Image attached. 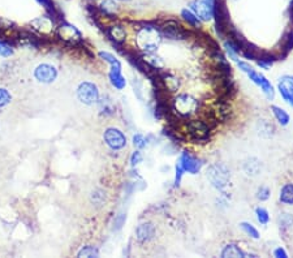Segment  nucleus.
Returning a JSON list of instances; mask_svg holds the SVG:
<instances>
[{
	"label": "nucleus",
	"mask_w": 293,
	"mask_h": 258,
	"mask_svg": "<svg viewBox=\"0 0 293 258\" xmlns=\"http://www.w3.org/2000/svg\"><path fill=\"white\" fill-rule=\"evenodd\" d=\"M198 100L189 94H180L172 102L174 111L180 116H190L198 110Z\"/></svg>",
	"instance_id": "f257e3e1"
},
{
	"label": "nucleus",
	"mask_w": 293,
	"mask_h": 258,
	"mask_svg": "<svg viewBox=\"0 0 293 258\" xmlns=\"http://www.w3.org/2000/svg\"><path fill=\"white\" fill-rule=\"evenodd\" d=\"M207 179L210 180L213 187L216 189H223L230 181V171L227 170L224 164L216 163L209 167L207 170Z\"/></svg>",
	"instance_id": "f03ea898"
},
{
	"label": "nucleus",
	"mask_w": 293,
	"mask_h": 258,
	"mask_svg": "<svg viewBox=\"0 0 293 258\" xmlns=\"http://www.w3.org/2000/svg\"><path fill=\"white\" fill-rule=\"evenodd\" d=\"M77 97L83 104H94L99 100V92L94 83L82 82L77 89Z\"/></svg>",
	"instance_id": "7ed1b4c3"
},
{
	"label": "nucleus",
	"mask_w": 293,
	"mask_h": 258,
	"mask_svg": "<svg viewBox=\"0 0 293 258\" xmlns=\"http://www.w3.org/2000/svg\"><path fill=\"white\" fill-rule=\"evenodd\" d=\"M103 137L107 146L111 147L112 150H120L127 145V137L117 128H108L107 131L104 132Z\"/></svg>",
	"instance_id": "20e7f679"
},
{
	"label": "nucleus",
	"mask_w": 293,
	"mask_h": 258,
	"mask_svg": "<svg viewBox=\"0 0 293 258\" xmlns=\"http://www.w3.org/2000/svg\"><path fill=\"white\" fill-rule=\"evenodd\" d=\"M188 131L189 135L192 136V139L194 141H206L209 139V127L203 121H198V120H192L188 123Z\"/></svg>",
	"instance_id": "39448f33"
},
{
	"label": "nucleus",
	"mask_w": 293,
	"mask_h": 258,
	"mask_svg": "<svg viewBox=\"0 0 293 258\" xmlns=\"http://www.w3.org/2000/svg\"><path fill=\"white\" fill-rule=\"evenodd\" d=\"M178 164L182 167L184 172H190V174H197L199 170H201V166L202 163L198 158H195L194 155H192L188 151H184L180 157V160H178Z\"/></svg>",
	"instance_id": "423d86ee"
},
{
	"label": "nucleus",
	"mask_w": 293,
	"mask_h": 258,
	"mask_svg": "<svg viewBox=\"0 0 293 258\" xmlns=\"http://www.w3.org/2000/svg\"><path fill=\"white\" fill-rule=\"evenodd\" d=\"M190 8L194 12V15L203 21H209L213 17V8L209 1L205 0H193L190 3Z\"/></svg>",
	"instance_id": "0eeeda50"
},
{
	"label": "nucleus",
	"mask_w": 293,
	"mask_h": 258,
	"mask_svg": "<svg viewBox=\"0 0 293 258\" xmlns=\"http://www.w3.org/2000/svg\"><path fill=\"white\" fill-rule=\"evenodd\" d=\"M159 82L162 85L163 90L170 93L177 92L178 88H180V79L171 72H167V73H162L159 76Z\"/></svg>",
	"instance_id": "6e6552de"
},
{
	"label": "nucleus",
	"mask_w": 293,
	"mask_h": 258,
	"mask_svg": "<svg viewBox=\"0 0 293 258\" xmlns=\"http://www.w3.org/2000/svg\"><path fill=\"white\" fill-rule=\"evenodd\" d=\"M36 79L40 82H52L54 79H56V75L58 72L52 65H48V64H42L39 67H37L36 69Z\"/></svg>",
	"instance_id": "1a4fd4ad"
},
{
	"label": "nucleus",
	"mask_w": 293,
	"mask_h": 258,
	"mask_svg": "<svg viewBox=\"0 0 293 258\" xmlns=\"http://www.w3.org/2000/svg\"><path fill=\"white\" fill-rule=\"evenodd\" d=\"M154 226L150 224V223H143L141 226H138V228L136 230V236H137V240L141 242L149 241L150 238H153L154 236Z\"/></svg>",
	"instance_id": "9d476101"
},
{
	"label": "nucleus",
	"mask_w": 293,
	"mask_h": 258,
	"mask_svg": "<svg viewBox=\"0 0 293 258\" xmlns=\"http://www.w3.org/2000/svg\"><path fill=\"white\" fill-rule=\"evenodd\" d=\"M279 90L285 102H288L291 106H293V81L283 79L281 82L279 83Z\"/></svg>",
	"instance_id": "9b49d317"
},
{
	"label": "nucleus",
	"mask_w": 293,
	"mask_h": 258,
	"mask_svg": "<svg viewBox=\"0 0 293 258\" xmlns=\"http://www.w3.org/2000/svg\"><path fill=\"white\" fill-rule=\"evenodd\" d=\"M60 34H61L63 38H65V40H72V42H73V40H81V34H79L78 30H77L75 26H71V25H64V26H61V28H60Z\"/></svg>",
	"instance_id": "f8f14e48"
},
{
	"label": "nucleus",
	"mask_w": 293,
	"mask_h": 258,
	"mask_svg": "<svg viewBox=\"0 0 293 258\" xmlns=\"http://www.w3.org/2000/svg\"><path fill=\"white\" fill-rule=\"evenodd\" d=\"M280 202L284 205H293V184L288 183L283 185L280 191Z\"/></svg>",
	"instance_id": "ddd939ff"
},
{
	"label": "nucleus",
	"mask_w": 293,
	"mask_h": 258,
	"mask_svg": "<svg viewBox=\"0 0 293 258\" xmlns=\"http://www.w3.org/2000/svg\"><path fill=\"white\" fill-rule=\"evenodd\" d=\"M248 253H245L244 250H241L238 248L237 245H234V244H230V245H227L222 252V257L227 258V257H246Z\"/></svg>",
	"instance_id": "4468645a"
},
{
	"label": "nucleus",
	"mask_w": 293,
	"mask_h": 258,
	"mask_svg": "<svg viewBox=\"0 0 293 258\" xmlns=\"http://www.w3.org/2000/svg\"><path fill=\"white\" fill-rule=\"evenodd\" d=\"M108 36L111 40H114L117 43H121L125 40V37H127V33L124 30L121 26H111L110 30H108Z\"/></svg>",
	"instance_id": "2eb2a0df"
},
{
	"label": "nucleus",
	"mask_w": 293,
	"mask_h": 258,
	"mask_svg": "<svg viewBox=\"0 0 293 258\" xmlns=\"http://www.w3.org/2000/svg\"><path fill=\"white\" fill-rule=\"evenodd\" d=\"M110 79H111L112 85L117 89H123L125 88V79L121 75V71H117V69H111L110 72Z\"/></svg>",
	"instance_id": "dca6fc26"
},
{
	"label": "nucleus",
	"mask_w": 293,
	"mask_h": 258,
	"mask_svg": "<svg viewBox=\"0 0 293 258\" xmlns=\"http://www.w3.org/2000/svg\"><path fill=\"white\" fill-rule=\"evenodd\" d=\"M164 34L171 40H182L184 36H185L178 26H166L164 28Z\"/></svg>",
	"instance_id": "f3484780"
},
{
	"label": "nucleus",
	"mask_w": 293,
	"mask_h": 258,
	"mask_svg": "<svg viewBox=\"0 0 293 258\" xmlns=\"http://www.w3.org/2000/svg\"><path fill=\"white\" fill-rule=\"evenodd\" d=\"M271 110H273V115H275V118H276V120L279 121L280 125H287V124L289 123V115L284 110H281V108L277 107V106H273Z\"/></svg>",
	"instance_id": "a211bd4d"
},
{
	"label": "nucleus",
	"mask_w": 293,
	"mask_h": 258,
	"mask_svg": "<svg viewBox=\"0 0 293 258\" xmlns=\"http://www.w3.org/2000/svg\"><path fill=\"white\" fill-rule=\"evenodd\" d=\"M259 86H261V89L263 90V93L266 94V97H267L269 99H273V85L269 82V79H266L263 75H261V82H259Z\"/></svg>",
	"instance_id": "6ab92c4d"
},
{
	"label": "nucleus",
	"mask_w": 293,
	"mask_h": 258,
	"mask_svg": "<svg viewBox=\"0 0 293 258\" xmlns=\"http://www.w3.org/2000/svg\"><path fill=\"white\" fill-rule=\"evenodd\" d=\"M279 226L280 228H289V227L293 226V215L289 214V213H283L279 217Z\"/></svg>",
	"instance_id": "aec40b11"
},
{
	"label": "nucleus",
	"mask_w": 293,
	"mask_h": 258,
	"mask_svg": "<svg viewBox=\"0 0 293 258\" xmlns=\"http://www.w3.org/2000/svg\"><path fill=\"white\" fill-rule=\"evenodd\" d=\"M257 59H259L258 60V65H259V67L263 68V69H269V68L275 63L276 58L271 55H263L261 56V58H257Z\"/></svg>",
	"instance_id": "412c9836"
},
{
	"label": "nucleus",
	"mask_w": 293,
	"mask_h": 258,
	"mask_svg": "<svg viewBox=\"0 0 293 258\" xmlns=\"http://www.w3.org/2000/svg\"><path fill=\"white\" fill-rule=\"evenodd\" d=\"M100 9L106 13H115L117 11V4L115 3V0H104L102 1V4H100Z\"/></svg>",
	"instance_id": "4be33fe9"
},
{
	"label": "nucleus",
	"mask_w": 293,
	"mask_h": 258,
	"mask_svg": "<svg viewBox=\"0 0 293 258\" xmlns=\"http://www.w3.org/2000/svg\"><path fill=\"white\" fill-rule=\"evenodd\" d=\"M259 162H258L257 159H249L248 162L245 163V166H244V170L248 175H257L259 170H255V166H258Z\"/></svg>",
	"instance_id": "5701e85b"
},
{
	"label": "nucleus",
	"mask_w": 293,
	"mask_h": 258,
	"mask_svg": "<svg viewBox=\"0 0 293 258\" xmlns=\"http://www.w3.org/2000/svg\"><path fill=\"white\" fill-rule=\"evenodd\" d=\"M100 56L103 58L107 63L111 64L112 69H117V71H121V64L119 63V60H116L111 54H108V52H100Z\"/></svg>",
	"instance_id": "b1692460"
},
{
	"label": "nucleus",
	"mask_w": 293,
	"mask_h": 258,
	"mask_svg": "<svg viewBox=\"0 0 293 258\" xmlns=\"http://www.w3.org/2000/svg\"><path fill=\"white\" fill-rule=\"evenodd\" d=\"M181 16L184 17V20L188 21L190 25H193V26H199V24H201V21H199V19L195 15H193L192 12H189V11H186V9H184L181 12Z\"/></svg>",
	"instance_id": "393cba45"
},
{
	"label": "nucleus",
	"mask_w": 293,
	"mask_h": 258,
	"mask_svg": "<svg viewBox=\"0 0 293 258\" xmlns=\"http://www.w3.org/2000/svg\"><path fill=\"white\" fill-rule=\"evenodd\" d=\"M283 51H284V55H287V52L291 51L293 48V32H289L288 34H285V37L283 38Z\"/></svg>",
	"instance_id": "a878e982"
},
{
	"label": "nucleus",
	"mask_w": 293,
	"mask_h": 258,
	"mask_svg": "<svg viewBox=\"0 0 293 258\" xmlns=\"http://www.w3.org/2000/svg\"><path fill=\"white\" fill-rule=\"evenodd\" d=\"M241 228L244 230V232H245L246 235H249L250 238H255V240L259 238V232H258V230L254 226L249 224V223H241Z\"/></svg>",
	"instance_id": "bb28decb"
},
{
	"label": "nucleus",
	"mask_w": 293,
	"mask_h": 258,
	"mask_svg": "<svg viewBox=\"0 0 293 258\" xmlns=\"http://www.w3.org/2000/svg\"><path fill=\"white\" fill-rule=\"evenodd\" d=\"M255 214H257L258 222L261 223V224H267V223H269L270 217L266 209H263V207H258L257 210H255Z\"/></svg>",
	"instance_id": "cd10ccee"
},
{
	"label": "nucleus",
	"mask_w": 293,
	"mask_h": 258,
	"mask_svg": "<svg viewBox=\"0 0 293 258\" xmlns=\"http://www.w3.org/2000/svg\"><path fill=\"white\" fill-rule=\"evenodd\" d=\"M78 257H98V252L93 246H85L78 253Z\"/></svg>",
	"instance_id": "c85d7f7f"
},
{
	"label": "nucleus",
	"mask_w": 293,
	"mask_h": 258,
	"mask_svg": "<svg viewBox=\"0 0 293 258\" xmlns=\"http://www.w3.org/2000/svg\"><path fill=\"white\" fill-rule=\"evenodd\" d=\"M11 102V96L5 89H0V107H4Z\"/></svg>",
	"instance_id": "c756f323"
},
{
	"label": "nucleus",
	"mask_w": 293,
	"mask_h": 258,
	"mask_svg": "<svg viewBox=\"0 0 293 258\" xmlns=\"http://www.w3.org/2000/svg\"><path fill=\"white\" fill-rule=\"evenodd\" d=\"M146 139L142 135H136L133 137V145L138 147V149H143V147L146 146Z\"/></svg>",
	"instance_id": "7c9ffc66"
},
{
	"label": "nucleus",
	"mask_w": 293,
	"mask_h": 258,
	"mask_svg": "<svg viewBox=\"0 0 293 258\" xmlns=\"http://www.w3.org/2000/svg\"><path fill=\"white\" fill-rule=\"evenodd\" d=\"M270 197V189L267 187H261L257 192V198L261 201H267Z\"/></svg>",
	"instance_id": "2f4dec72"
},
{
	"label": "nucleus",
	"mask_w": 293,
	"mask_h": 258,
	"mask_svg": "<svg viewBox=\"0 0 293 258\" xmlns=\"http://www.w3.org/2000/svg\"><path fill=\"white\" fill-rule=\"evenodd\" d=\"M182 174H184V170H182V167L180 164H176V175H175V185L177 187L180 185V181H181Z\"/></svg>",
	"instance_id": "473e14b6"
},
{
	"label": "nucleus",
	"mask_w": 293,
	"mask_h": 258,
	"mask_svg": "<svg viewBox=\"0 0 293 258\" xmlns=\"http://www.w3.org/2000/svg\"><path fill=\"white\" fill-rule=\"evenodd\" d=\"M141 162H142V154H141L139 151H135L131 158L132 166H136V164H138V163Z\"/></svg>",
	"instance_id": "72a5a7b5"
},
{
	"label": "nucleus",
	"mask_w": 293,
	"mask_h": 258,
	"mask_svg": "<svg viewBox=\"0 0 293 258\" xmlns=\"http://www.w3.org/2000/svg\"><path fill=\"white\" fill-rule=\"evenodd\" d=\"M100 199H103L104 201V195H103V192H100V191H97L95 193H93V202L97 203V205H102V202L99 201Z\"/></svg>",
	"instance_id": "f704fd0d"
},
{
	"label": "nucleus",
	"mask_w": 293,
	"mask_h": 258,
	"mask_svg": "<svg viewBox=\"0 0 293 258\" xmlns=\"http://www.w3.org/2000/svg\"><path fill=\"white\" fill-rule=\"evenodd\" d=\"M273 256H275V257H279V258L288 257V254H287V252H285L283 248H276V249L273 250Z\"/></svg>",
	"instance_id": "c9c22d12"
},
{
	"label": "nucleus",
	"mask_w": 293,
	"mask_h": 258,
	"mask_svg": "<svg viewBox=\"0 0 293 258\" xmlns=\"http://www.w3.org/2000/svg\"><path fill=\"white\" fill-rule=\"evenodd\" d=\"M11 52H12V50H11V48H9L7 44L0 43V54H1V55L7 56V55H9Z\"/></svg>",
	"instance_id": "e433bc0d"
},
{
	"label": "nucleus",
	"mask_w": 293,
	"mask_h": 258,
	"mask_svg": "<svg viewBox=\"0 0 293 258\" xmlns=\"http://www.w3.org/2000/svg\"><path fill=\"white\" fill-rule=\"evenodd\" d=\"M238 68L241 69V71H244L245 73H248V72H250L253 68L250 67L248 63H244V61H238Z\"/></svg>",
	"instance_id": "4c0bfd02"
},
{
	"label": "nucleus",
	"mask_w": 293,
	"mask_h": 258,
	"mask_svg": "<svg viewBox=\"0 0 293 258\" xmlns=\"http://www.w3.org/2000/svg\"><path fill=\"white\" fill-rule=\"evenodd\" d=\"M207 1H209V3H211V1H213V0H207Z\"/></svg>",
	"instance_id": "58836bf2"
},
{
	"label": "nucleus",
	"mask_w": 293,
	"mask_h": 258,
	"mask_svg": "<svg viewBox=\"0 0 293 258\" xmlns=\"http://www.w3.org/2000/svg\"><path fill=\"white\" fill-rule=\"evenodd\" d=\"M123 1H124V0H123Z\"/></svg>",
	"instance_id": "ea45409f"
}]
</instances>
